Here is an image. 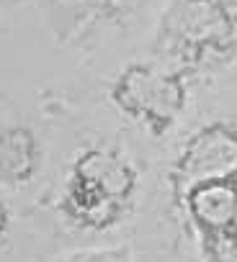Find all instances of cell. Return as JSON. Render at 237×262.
<instances>
[{
    "label": "cell",
    "instance_id": "1",
    "mask_svg": "<svg viewBox=\"0 0 237 262\" xmlns=\"http://www.w3.org/2000/svg\"><path fill=\"white\" fill-rule=\"evenodd\" d=\"M47 108L62 113L72 131L54 142L39 208L77 247L127 242L118 236L150 206L157 157L103 111L85 108L77 93L54 90Z\"/></svg>",
    "mask_w": 237,
    "mask_h": 262
},
{
    "label": "cell",
    "instance_id": "2",
    "mask_svg": "<svg viewBox=\"0 0 237 262\" xmlns=\"http://www.w3.org/2000/svg\"><path fill=\"white\" fill-rule=\"evenodd\" d=\"M95 108L160 157L201 113L204 98L183 75L137 47L98 70Z\"/></svg>",
    "mask_w": 237,
    "mask_h": 262
},
{
    "label": "cell",
    "instance_id": "3",
    "mask_svg": "<svg viewBox=\"0 0 237 262\" xmlns=\"http://www.w3.org/2000/svg\"><path fill=\"white\" fill-rule=\"evenodd\" d=\"M140 47L206 98L237 72V0H165Z\"/></svg>",
    "mask_w": 237,
    "mask_h": 262
},
{
    "label": "cell",
    "instance_id": "4",
    "mask_svg": "<svg viewBox=\"0 0 237 262\" xmlns=\"http://www.w3.org/2000/svg\"><path fill=\"white\" fill-rule=\"evenodd\" d=\"M165 0H34L49 36L93 70L134 52Z\"/></svg>",
    "mask_w": 237,
    "mask_h": 262
},
{
    "label": "cell",
    "instance_id": "5",
    "mask_svg": "<svg viewBox=\"0 0 237 262\" xmlns=\"http://www.w3.org/2000/svg\"><path fill=\"white\" fill-rule=\"evenodd\" d=\"M54 160V139L29 116H0V190H42Z\"/></svg>",
    "mask_w": 237,
    "mask_h": 262
},
{
    "label": "cell",
    "instance_id": "6",
    "mask_svg": "<svg viewBox=\"0 0 237 262\" xmlns=\"http://www.w3.org/2000/svg\"><path fill=\"white\" fill-rule=\"evenodd\" d=\"M49 262H140L132 242H111V244H80L67 249Z\"/></svg>",
    "mask_w": 237,
    "mask_h": 262
},
{
    "label": "cell",
    "instance_id": "7",
    "mask_svg": "<svg viewBox=\"0 0 237 262\" xmlns=\"http://www.w3.org/2000/svg\"><path fill=\"white\" fill-rule=\"evenodd\" d=\"M16 224H18V211L11 195L0 190V254H6L11 249L16 239Z\"/></svg>",
    "mask_w": 237,
    "mask_h": 262
}]
</instances>
